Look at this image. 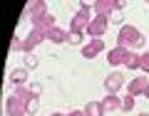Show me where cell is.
Here are the masks:
<instances>
[{
  "mask_svg": "<svg viewBox=\"0 0 149 116\" xmlns=\"http://www.w3.org/2000/svg\"><path fill=\"white\" fill-rule=\"evenodd\" d=\"M117 45L124 49H132V47H142L144 45V35L132 25H122L117 32Z\"/></svg>",
  "mask_w": 149,
  "mask_h": 116,
  "instance_id": "1",
  "label": "cell"
},
{
  "mask_svg": "<svg viewBox=\"0 0 149 116\" xmlns=\"http://www.w3.org/2000/svg\"><path fill=\"white\" fill-rule=\"evenodd\" d=\"M92 20H95V17H92V8L82 3L80 10L74 12L72 22H70V30H72V32H87V27H90V22H92Z\"/></svg>",
  "mask_w": 149,
  "mask_h": 116,
  "instance_id": "2",
  "label": "cell"
},
{
  "mask_svg": "<svg viewBox=\"0 0 149 116\" xmlns=\"http://www.w3.org/2000/svg\"><path fill=\"white\" fill-rule=\"evenodd\" d=\"M30 22H32V27H37V30H52L55 27V17L50 15V10L45 8V10H37V12H32L30 15Z\"/></svg>",
  "mask_w": 149,
  "mask_h": 116,
  "instance_id": "3",
  "label": "cell"
},
{
  "mask_svg": "<svg viewBox=\"0 0 149 116\" xmlns=\"http://www.w3.org/2000/svg\"><path fill=\"white\" fill-rule=\"evenodd\" d=\"M45 37H47V32H45V30H37V27H32V30L25 35V40H22V52H25V54H30L32 49H35L37 45H40V42L45 40Z\"/></svg>",
  "mask_w": 149,
  "mask_h": 116,
  "instance_id": "4",
  "label": "cell"
},
{
  "mask_svg": "<svg viewBox=\"0 0 149 116\" xmlns=\"http://www.w3.org/2000/svg\"><path fill=\"white\" fill-rule=\"evenodd\" d=\"M107 27H109V17H104V15H95V20H92L90 27H87V35H90L92 40H97V37H104Z\"/></svg>",
  "mask_w": 149,
  "mask_h": 116,
  "instance_id": "5",
  "label": "cell"
},
{
  "mask_svg": "<svg viewBox=\"0 0 149 116\" xmlns=\"http://www.w3.org/2000/svg\"><path fill=\"white\" fill-rule=\"evenodd\" d=\"M122 84H124V74L122 72H112V74L104 77V91L107 94H117L122 89Z\"/></svg>",
  "mask_w": 149,
  "mask_h": 116,
  "instance_id": "6",
  "label": "cell"
},
{
  "mask_svg": "<svg viewBox=\"0 0 149 116\" xmlns=\"http://www.w3.org/2000/svg\"><path fill=\"white\" fill-rule=\"evenodd\" d=\"M100 52H104V40H102V37H97V40H90V42L85 45L82 57H85V59H92V57H97Z\"/></svg>",
  "mask_w": 149,
  "mask_h": 116,
  "instance_id": "7",
  "label": "cell"
},
{
  "mask_svg": "<svg viewBox=\"0 0 149 116\" xmlns=\"http://www.w3.org/2000/svg\"><path fill=\"white\" fill-rule=\"evenodd\" d=\"M127 57H129V49H124V47H114V49H109L107 52V62L112 64V67H119V64H124L127 62Z\"/></svg>",
  "mask_w": 149,
  "mask_h": 116,
  "instance_id": "8",
  "label": "cell"
},
{
  "mask_svg": "<svg viewBox=\"0 0 149 116\" xmlns=\"http://www.w3.org/2000/svg\"><path fill=\"white\" fill-rule=\"evenodd\" d=\"M147 86H149L147 77H134V79L127 84V94H132V96H142L144 91H147Z\"/></svg>",
  "mask_w": 149,
  "mask_h": 116,
  "instance_id": "9",
  "label": "cell"
},
{
  "mask_svg": "<svg viewBox=\"0 0 149 116\" xmlns=\"http://www.w3.org/2000/svg\"><path fill=\"white\" fill-rule=\"evenodd\" d=\"M5 111H8V116H25L27 114L25 104L17 101L15 96H8V99H5Z\"/></svg>",
  "mask_w": 149,
  "mask_h": 116,
  "instance_id": "10",
  "label": "cell"
},
{
  "mask_svg": "<svg viewBox=\"0 0 149 116\" xmlns=\"http://www.w3.org/2000/svg\"><path fill=\"white\" fill-rule=\"evenodd\" d=\"M92 10H95L97 15H104V17H109L112 12L117 10V3H114V0H97L95 5H92Z\"/></svg>",
  "mask_w": 149,
  "mask_h": 116,
  "instance_id": "11",
  "label": "cell"
},
{
  "mask_svg": "<svg viewBox=\"0 0 149 116\" xmlns=\"http://www.w3.org/2000/svg\"><path fill=\"white\" fill-rule=\"evenodd\" d=\"M100 104H102V109H104V114H109V111H122V99H119L117 94H107Z\"/></svg>",
  "mask_w": 149,
  "mask_h": 116,
  "instance_id": "12",
  "label": "cell"
},
{
  "mask_svg": "<svg viewBox=\"0 0 149 116\" xmlns=\"http://www.w3.org/2000/svg\"><path fill=\"white\" fill-rule=\"evenodd\" d=\"M27 77H30V69H27V67H17V69L10 72V82L15 86H25L27 84Z\"/></svg>",
  "mask_w": 149,
  "mask_h": 116,
  "instance_id": "13",
  "label": "cell"
},
{
  "mask_svg": "<svg viewBox=\"0 0 149 116\" xmlns=\"http://www.w3.org/2000/svg\"><path fill=\"white\" fill-rule=\"evenodd\" d=\"M13 96H15L17 101H22V104H25V109L30 106V101L35 99V94L30 91V86H15V91H13Z\"/></svg>",
  "mask_w": 149,
  "mask_h": 116,
  "instance_id": "14",
  "label": "cell"
},
{
  "mask_svg": "<svg viewBox=\"0 0 149 116\" xmlns=\"http://www.w3.org/2000/svg\"><path fill=\"white\" fill-rule=\"evenodd\" d=\"M47 40H50V42H55V45H62V42H67V32H65L62 27L55 25L52 30H47Z\"/></svg>",
  "mask_w": 149,
  "mask_h": 116,
  "instance_id": "15",
  "label": "cell"
},
{
  "mask_svg": "<svg viewBox=\"0 0 149 116\" xmlns=\"http://www.w3.org/2000/svg\"><path fill=\"white\" fill-rule=\"evenodd\" d=\"M45 8H47V3H42V0H30V3L25 5V12H22V15H27V17H30L32 12H37V10H45Z\"/></svg>",
  "mask_w": 149,
  "mask_h": 116,
  "instance_id": "16",
  "label": "cell"
},
{
  "mask_svg": "<svg viewBox=\"0 0 149 116\" xmlns=\"http://www.w3.org/2000/svg\"><path fill=\"white\" fill-rule=\"evenodd\" d=\"M124 67H127V69H142V54L129 52V57H127V62H124Z\"/></svg>",
  "mask_w": 149,
  "mask_h": 116,
  "instance_id": "17",
  "label": "cell"
},
{
  "mask_svg": "<svg viewBox=\"0 0 149 116\" xmlns=\"http://www.w3.org/2000/svg\"><path fill=\"white\" fill-rule=\"evenodd\" d=\"M85 111H87V116H104V109H102L100 101H90L85 106Z\"/></svg>",
  "mask_w": 149,
  "mask_h": 116,
  "instance_id": "18",
  "label": "cell"
},
{
  "mask_svg": "<svg viewBox=\"0 0 149 116\" xmlns=\"http://www.w3.org/2000/svg\"><path fill=\"white\" fill-rule=\"evenodd\" d=\"M82 40H85V32H72V30H67V45H82Z\"/></svg>",
  "mask_w": 149,
  "mask_h": 116,
  "instance_id": "19",
  "label": "cell"
},
{
  "mask_svg": "<svg viewBox=\"0 0 149 116\" xmlns=\"http://www.w3.org/2000/svg\"><path fill=\"white\" fill-rule=\"evenodd\" d=\"M134 109V96L132 94H124L122 96V111H132Z\"/></svg>",
  "mask_w": 149,
  "mask_h": 116,
  "instance_id": "20",
  "label": "cell"
},
{
  "mask_svg": "<svg viewBox=\"0 0 149 116\" xmlns=\"http://www.w3.org/2000/svg\"><path fill=\"white\" fill-rule=\"evenodd\" d=\"M25 67H27V69H35V67H37V57H35L32 52L25 54Z\"/></svg>",
  "mask_w": 149,
  "mask_h": 116,
  "instance_id": "21",
  "label": "cell"
},
{
  "mask_svg": "<svg viewBox=\"0 0 149 116\" xmlns=\"http://www.w3.org/2000/svg\"><path fill=\"white\" fill-rule=\"evenodd\" d=\"M37 109H40V99L35 96V99L30 101V106H27V114H37Z\"/></svg>",
  "mask_w": 149,
  "mask_h": 116,
  "instance_id": "22",
  "label": "cell"
},
{
  "mask_svg": "<svg viewBox=\"0 0 149 116\" xmlns=\"http://www.w3.org/2000/svg\"><path fill=\"white\" fill-rule=\"evenodd\" d=\"M10 49H13V52H15V49H22V40H20V37H13V40H10Z\"/></svg>",
  "mask_w": 149,
  "mask_h": 116,
  "instance_id": "23",
  "label": "cell"
},
{
  "mask_svg": "<svg viewBox=\"0 0 149 116\" xmlns=\"http://www.w3.org/2000/svg\"><path fill=\"white\" fill-rule=\"evenodd\" d=\"M142 69H144V72H149V49L142 54Z\"/></svg>",
  "mask_w": 149,
  "mask_h": 116,
  "instance_id": "24",
  "label": "cell"
},
{
  "mask_svg": "<svg viewBox=\"0 0 149 116\" xmlns=\"http://www.w3.org/2000/svg\"><path fill=\"white\" fill-rule=\"evenodd\" d=\"M109 22H122V10H114L109 15Z\"/></svg>",
  "mask_w": 149,
  "mask_h": 116,
  "instance_id": "25",
  "label": "cell"
},
{
  "mask_svg": "<svg viewBox=\"0 0 149 116\" xmlns=\"http://www.w3.org/2000/svg\"><path fill=\"white\" fill-rule=\"evenodd\" d=\"M30 91H32L35 96H40V91H42V86H40V84H30Z\"/></svg>",
  "mask_w": 149,
  "mask_h": 116,
  "instance_id": "26",
  "label": "cell"
},
{
  "mask_svg": "<svg viewBox=\"0 0 149 116\" xmlns=\"http://www.w3.org/2000/svg\"><path fill=\"white\" fill-rule=\"evenodd\" d=\"M67 116H87V111H70Z\"/></svg>",
  "mask_w": 149,
  "mask_h": 116,
  "instance_id": "27",
  "label": "cell"
},
{
  "mask_svg": "<svg viewBox=\"0 0 149 116\" xmlns=\"http://www.w3.org/2000/svg\"><path fill=\"white\" fill-rule=\"evenodd\" d=\"M144 96H147V99H149V86H147V91H144Z\"/></svg>",
  "mask_w": 149,
  "mask_h": 116,
  "instance_id": "28",
  "label": "cell"
},
{
  "mask_svg": "<svg viewBox=\"0 0 149 116\" xmlns=\"http://www.w3.org/2000/svg\"><path fill=\"white\" fill-rule=\"evenodd\" d=\"M139 116H149V114H147V111H142V114H139Z\"/></svg>",
  "mask_w": 149,
  "mask_h": 116,
  "instance_id": "29",
  "label": "cell"
},
{
  "mask_svg": "<svg viewBox=\"0 0 149 116\" xmlns=\"http://www.w3.org/2000/svg\"><path fill=\"white\" fill-rule=\"evenodd\" d=\"M52 116H65V114H52Z\"/></svg>",
  "mask_w": 149,
  "mask_h": 116,
  "instance_id": "30",
  "label": "cell"
}]
</instances>
